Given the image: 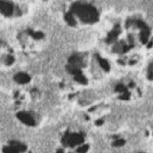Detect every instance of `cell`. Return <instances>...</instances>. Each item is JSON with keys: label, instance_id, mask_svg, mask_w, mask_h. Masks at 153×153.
Instances as JSON below:
<instances>
[{"label": "cell", "instance_id": "22", "mask_svg": "<svg viewBox=\"0 0 153 153\" xmlns=\"http://www.w3.org/2000/svg\"><path fill=\"white\" fill-rule=\"evenodd\" d=\"M57 153H63V150L62 149H59V150H57Z\"/></svg>", "mask_w": 153, "mask_h": 153}, {"label": "cell", "instance_id": "9", "mask_svg": "<svg viewBox=\"0 0 153 153\" xmlns=\"http://www.w3.org/2000/svg\"><path fill=\"white\" fill-rule=\"evenodd\" d=\"M65 21H66V23L70 25V26H71V27L76 26V21H75V19H74L73 13H71V11H70V12H68V13L65 14Z\"/></svg>", "mask_w": 153, "mask_h": 153}, {"label": "cell", "instance_id": "4", "mask_svg": "<svg viewBox=\"0 0 153 153\" xmlns=\"http://www.w3.org/2000/svg\"><path fill=\"white\" fill-rule=\"evenodd\" d=\"M16 117L21 122H23L24 124L26 125H29V126H35V120H34V118L31 117V115L29 114V113L27 112H19L18 114H16Z\"/></svg>", "mask_w": 153, "mask_h": 153}, {"label": "cell", "instance_id": "7", "mask_svg": "<svg viewBox=\"0 0 153 153\" xmlns=\"http://www.w3.org/2000/svg\"><path fill=\"white\" fill-rule=\"evenodd\" d=\"M30 80H31L30 76L25 73H19L14 76V81L19 84H26V83L30 82Z\"/></svg>", "mask_w": 153, "mask_h": 153}, {"label": "cell", "instance_id": "1", "mask_svg": "<svg viewBox=\"0 0 153 153\" xmlns=\"http://www.w3.org/2000/svg\"><path fill=\"white\" fill-rule=\"evenodd\" d=\"M71 13H76L85 23H95L98 21L99 14L95 7L89 4L74 3L71 6Z\"/></svg>", "mask_w": 153, "mask_h": 153}, {"label": "cell", "instance_id": "5", "mask_svg": "<svg viewBox=\"0 0 153 153\" xmlns=\"http://www.w3.org/2000/svg\"><path fill=\"white\" fill-rule=\"evenodd\" d=\"M0 7H1V12L4 16H11L12 11H13V6L10 2H6V1H1L0 2Z\"/></svg>", "mask_w": 153, "mask_h": 153}, {"label": "cell", "instance_id": "17", "mask_svg": "<svg viewBox=\"0 0 153 153\" xmlns=\"http://www.w3.org/2000/svg\"><path fill=\"white\" fill-rule=\"evenodd\" d=\"M88 148H89L88 145H84V146L80 147V148H78V150H76V152H78V153H85V152H87Z\"/></svg>", "mask_w": 153, "mask_h": 153}, {"label": "cell", "instance_id": "6", "mask_svg": "<svg viewBox=\"0 0 153 153\" xmlns=\"http://www.w3.org/2000/svg\"><path fill=\"white\" fill-rule=\"evenodd\" d=\"M120 32V26H118V25H117V26L114 27V29H113L112 31L110 32L109 34H108L107 39H106V42H107V43H112V42L114 41L115 39H117V37L118 36Z\"/></svg>", "mask_w": 153, "mask_h": 153}, {"label": "cell", "instance_id": "11", "mask_svg": "<svg viewBox=\"0 0 153 153\" xmlns=\"http://www.w3.org/2000/svg\"><path fill=\"white\" fill-rule=\"evenodd\" d=\"M149 35H150V30H149V28L143 30L142 33H141V35H140V37H141L142 43H144V44L146 43L147 40H148V37H149Z\"/></svg>", "mask_w": 153, "mask_h": 153}, {"label": "cell", "instance_id": "20", "mask_svg": "<svg viewBox=\"0 0 153 153\" xmlns=\"http://www.w3.org/2000/svg\"><path fill=\"white\" fill-rule=\"evenodd\" d=\"M130 98V94L128 92L124 93V95H120V99H123V100H128Z\"/></svg>", "mask_w": 153, "mask_h": 153}, {"label": "cell", "instance_id": "18", "mask_svg": "<svg viewBox=\"0 0 153 153\" xmlns=\"http://www.w3.org/2000/svg\"><path fill=\"white\" fill-rule=\"evenodd\" d=\"M148 79L153 80V65L149 66V71H148Z\"/></svg>", "mask_w": 153, "mask_h": 153}, {"label": "cell", "instance_id": "21", "mask_svg": "<svg viewBox=\"0 0 153 153\" xmlns=\"http://www.w3.org/2000/svg\"><path fill=\"white\" fill-rule=\"evenodd\" d=\"M103 124V120H96V125L97 126H101Z\"/></svg>", "mask_w": 153, "mask_h": 153}, {"label": "cell", "instance_id": "8", "mask_svg": "<svg viewBox=\"0 0 153 153\" xmlns=\"http://www.w3.org/2000/svg\"><path fill=\"white\" fill-rule=\"evenodd\" d=\"M10 146L13 147V148H16V149L18 150L19 152V151H25V150L27 149V147L25 146V145H23L22 143H19V142H16V141L10 142Z\"/></svg>", "mask_w": 153, "mask_h": 153}, {"label": "cell", "instance_id": "2", "mask_svg": "<svg viewBox=\"0 0 153 153\" xmlns=\"http://www.w3.org/2000/svg\"><path fill=\"white\" fill-rule=\"evenodd\" d=\"M84 142V135L83 134H66L62 138V143L65 146L74 147L76 144H81Z\"/></svg>", "mask_w": 153, "mask_h": 153}, {"label": "cell", "instance_id": "14", "mask_svg": "<svg viewBox=\"0 0 153 153\" xmlns=\"http://www.w3.org/2000/svg\"><path fill=\"white\" fill-rule=\"evenodd\" d=\"M3 151L4 153H19L18 150L16 149V148L9 146V147H4L3 148Z\"/></svg>", "mask_w": 153, "mask_h": 153}, {"label": "cell", "instance_id": "24", "mask_svg": "<svg viewBox=\"0 0 153 153\" xmlns=\"http://www.w3.org/2000/svg\"><path fill=\"white\" fill-rule=\"evenodd\" d=\"M130 87H134V83H131L130 84Z\"/></svg>", "mask_w": 153, "mask_h": 153}, {"label": "cell", "instance_id": "10", "mask_svg": "<svg viewBox=\"0 0 153 153\" xmlns=\"http://www.w3.org/2000/svg\"><path fill=\"white\" fill-rule=\"evenodd\" d=\"M96 57H97L98 61H99V63H100V65H101V68H102L103 70L106 71H109V63H108L107 61L105 60V59H102L99 55H96Z\"/></svg>", "mask_w": 153, "mask_h": 153}, {"label": "cell", "instance_id": "13", "mask_svg": "<svg viewBox=\"0 0 153 153\" xmlns=\"http://www.w3.org/2000/svg\"><path fill=\"white\" fill-rule=\"evenodd\" d=\"M75 80L76 81V82H79V83H81V84H87V79H86L83 75L75 76Z\"/></svg>", "mask_w": 153, "mask_h": 153}, {"label": "cell", "instance_id": "12", "mask_svg": "<svg viewBox=\"0 0 153 153\" xmlns=\"http://www.w3.org/2000/svg\"><path fill=\"white\" fill-rule=\"evenodd\" d=\"M27 33H28L29 35H31L33 38H35V39H42L44 37L43 33H41V32H37V33H35V32H33L31 29H29L28 31H27Z\"/></svg>", "mask_w": 153, "mask_h": 153}, {"label": "cell", "instance_id": "16", "mask_svg": "<svg viewBox=\"0 0 153 153\" xmlns=\"http://www.w3.org/2000/svg\"><path fill=\"white\" fill-rule=\"evenodd\" d=\"M125 144V140L123 139H117L113 142V146H123Z\"/></svg>", "mask_w": 153, "mask_h": 153}, {"label": "cell", "instance_id": "3", "mask_svg": "<svg viewBox=\"0 0 153 153\" xmlns=\"http://www.w3.org/2000/svg\"><path fill=\"white\" fill-rule=\"evenodd\" d=\"M84 65L83 63V59L80 55L75 54L71 57L68 59V65L66 66L68 71H73V70H81V68Z\"/></svg>", "mask_w": 153, "mask_h": 153}, {"label": "cell", "instance_id": "23", "mask_svg": "<svg viewBox=\"0 0 153 153\" xmlns=\"http://www.w3.org/2000/svg\"><path fill=\"white\" fill-rule=\"evenodd\" d=\"M152 44H153L152 42H150V43H149V45H148V47H149V48L151 47V46H152Z\"/></svg>", "mask_w": 153, "mask_h": 153}, {"label": "cell", "instance_id": "15", "mask_svg": "<svg viewBox=\"0 0 153 153\" xmlns=\"http://www.w3.org/2000/svg\"><path fill=\"white\" fill-rule=\"evenodd\" d=\"M115 90H117V92H124V93L127 92V88H126L124 85H122V84L117 85V88H115Z\"/></svg>", "mask_w": 153, "mask_h": 153}, {"label": "cell", "instance_id": "19", "mask_svg": "<svg viewBox=\"0 0 153 153\" xmlns=\"http://www.w3.org/2000/svg\"><path fill=\"white\" fill-rule=\"evenodd\" d=\"M5 61H6V65H11V63L13 62V57H12L11 55H8V56H7V57H6Z\"/></svg>", "mask_w": 153, "mask_h": 153}]
</instances>
